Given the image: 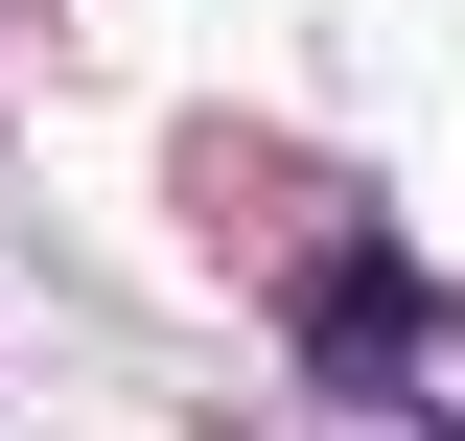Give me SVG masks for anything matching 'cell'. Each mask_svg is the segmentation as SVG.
<instances>
[{
	"label": "cell",
	"mask_w": 465,
	"mask_h": 441,
	"mask_svg": "<svg viewBox=\"0 0 465 441\" xmlns=\"http://www.w3.org/2000/svg\"><path fill=\"white\" fill-rule=\"evenodd\" d=\"M302 348H326V372L372 395V418H396V395L442 372V302H419L396 256H326V279H302Z\"/></svg>",
	"instance_id": "1"
},
{
	"label": "cell",
	"mask_w": 465,
	"mask_h": 441,
	"mask_svg": "<svg viewBox=\"0 0 465 441\" xmlns=\"http://www.w3.org/2000/svg\"><path fill=\"white\" fill-rule=\"evenodd\" d=\"M372 441H442V418H372Z\"/></svg>",
	"instance_id": "2"
}]
</instances>
